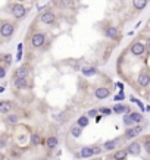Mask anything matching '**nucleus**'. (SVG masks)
<instances>
[{
	"label": "nucleus",
	"instance_id": "nucleus-21",
	"mask_svg": "<svg viewBox=\"0 0 150 160\" xmlns=\"http://www.w3.org/2000/svg\"><path fill=\"white\" fill-rule=\"evenodd\" d=\"M128 115H130V119L134 122V125H137V123H140L143 121V115L140 112H130Z\"/></svg>",
	"mask_w": 150,
	"mask_h": 160
},
{
	"label": "nucleus",
	"instance_id": "nucleus-5",
	"mask_svg": "<svg viewBox=\"0 0 150 160\" xmlns=\"http://www.w3.org/2000/svg\"><path fill=\"white\" fill-rule=\"evenodd\" d=\"M104 37L106 38H109L112 41H119L121 40V31L118 27H113V25H109V27H106L104 28Z\"/></svg>",
	"mask_w": 150,
	"mask_h": 160
},
{
	"label": "nucleus",
	"instance_id": "nucleus-32",
	"mask_svg": "<svg viewBox=\"0 0 150 160\" xmlns=\"http://www.w3.org/2000/svg\"><path fill=\"white\" fill-rule=\"evenodd\" d=\"M113 100H115V101H121V100H124V93H119V94H116V96L113 97Z\"/></svg>",
	"mask_w": 150,
	"mask_h": 160
},
{
	"label": "nucleus",
	"instance_id": "nucleus-2",
	"mask_svg": "<svg viewBox=\"0 0 150 160\" xmlns=\"http://www.w3.org/2000/svg\"><path fill=\"white\" fill-rule=\"evenodd\" d=\"M27 8L24 6V5H21V3H13L12 6H10V13H12V16L13 18H16V19H24L25 16H27Z\"/></svg>",
	"mask_w": 150,
	"mask_h": 160
},
{
	"label": "nucleus",
	"instance_id": "nucleus-26",
	"mask_svg": "<svg viewBox=\"0 0 150 160\" xmlns=\"http://www.w3.org/2000/svg\"><path fill=\"white\" fill-rule=\"evenodd\" d=\"M122 122H124V125H125L126 128H128V126H133V125H134V122L130 119V115H128V113H125V115H124V121H122Z\"/></svg>",
	"mask_w": 150,
	"mask_h": 160
},
{
	"label": "nucleus",
	"instance_id": "nucleus-24",
	"mask_svg": "<svg viewBox=\"0 0 150 160\" xmlns=\"http://www.w3.org/2000/svg\"><path fill=\"white\" fill-rule=\"evenodd\" d=\"M18 121H19V118H18V115H8L6 116V119H5V122L8 123V125H16L18 123Z\"/></svg>",
	"mask_w": 150,
	"mask_h": 160
},
{
	"label": "nucleus",
	"instance_id": "nucleus-7",
	"mask_svg": "<svg viewBox=\"0 0 150 160\" xmlns=\"http://www.w3.org/2000/svg\"><path fill=\"white\" fill-rule=\"evenodd\" d=\"M40 21L46 25H53L56 22V15H55L53 10H44L40 15Z\"/></svg>",
	"mask_w": 150,
	"mask_h": 160
},
{
	"label": "nucleus",
	"instance_id": "nucleus-23",
	"mask_svg": "<svg viewBox=\"0 0 150 160\" xmlns=\"http://www.w3.org/2000/svg\"><path fill=\"white\" fill-rule=\"evenodd\" d=\"M71 135L74 137V138H79L81 137V134H82V128L81 126H78V125H74L72 128H71Z\"/></svg>",
	"mask_w": 150,
	"mask_h": 160
},
{
	"label": "nucleus",
	"instance_id": "nucleus-14",
	"mask_svg": "<svg viewBox=\"0 0 150 160\" xmlns=\"http://www.w3.org/2000/svg\"><path fill=\"white\" fill-rule=\"evenodd\" d=\"M13 84L18 90H25L28 88V79L27 78H21V77H15L13 78Z\"/></svg>",
	"mask_w": 150,
	"mask_h": 160
},
{
	"label": "nucleus",
	"instance_id": "nucleus-12",
	"mask_svg": "<svg viewBox=\"0 0 150 160\" xmlns=\"http://www.w3.org/2000/svg\"><path fill=\"white\" fill-rule=\"evenodd\" d=\"M121 143V138H113V140H108V141H104V144L102 146L103 147V151H112L115 150Z\"/></svg>",
	"mask_w": 150,
	"mask_h": 160
},
{
	"label": "nucleus",
	"instance_id": "nucleus-17",
	"mask_svg": "<svg viewBox=\"0 0 150 160\" xmlns=\"http://www.w3.org/2000/svg\"><path fill=\"white\" fill-rule=\"evenodd\" d=\"M57 144H59L57 137L50 135V137H47V138H46V144H44V146H46L49 150H53V148H56V147H57Z\"/></svg>",
	"mask_w": 150,
	"mask_h": 160
},
{
	"label": "nucleus",
	"instance_id": "nucleus-33",
	"mask_svg": "<svg viewBox=\"0 0 150 160\" xmlns=\"http://www.w3.org/2000/svg\"><path fill=\"white\" fill-rule=\"evenodd\" d=\"M5 147H6V140L0 138V148H5Z\"/></svg>",
	"mask_w": 150,
	"mask_h": 160
},
{
	"label": "nucleus",
	"instance_id": "nucleus-10",
	"mask_svg": "<svg viewBox=\"0 0 150 160\" xmlns=\"http://www.w3.org/2000/svg\"><path fill=\"white\" fill-rule=\"evenodd\" d=\"M111 94L112 93H111V90L108 87H97L96 91H94V97L97 100H104V99L111 97Z\"/></svg>",
	"mask_w": 150,
	"mask_h": 160
},
{
	"label": "nucleus",
	"instance_id": "nucleus-19",
	"mask_svg": "<svg viewBox=\"0 0 150 160\" xmlns=\"http://www.w3.org/2000/svg\"><path fill=\"white\" fill-rule=\"evenodd\" d=\"M149 5V0H133V6L135 10H144Z\"/></svg>",
	"mask_w": 150,
	"mask_h": 160
},
{
	"label": "nucleus",
	"instance_id": "nucleus-35",
	"mask_svg": "<svg viewBox=\"0 0 150 160\" xmlns=\"http://www.w3.org/2000/svg\"><path fill=\"white\" fill-rule=\"evenodd\" d=\"M10 60H12V56H10V54H6V63H8V65H10V63H12Z\"/></svg>",
	"mask_w": 150,
	"mask_h": 160
},
{
	"label": "nucleus",
	"instance_id": "nucleus-3",
	"mask_svg": "<svg viewBox=\"0 0 150 160\" xmlns=\"http://www.w3.org/2000/svg\"><path fill=\"white\" fill-rule=\"evenodd\" d=\"M13 32H15V24H12L9 21L2 22V25H0V35L3 38H10L13 35Z\"/></svg>",
	"mask_w": 150,
	"mask_h": 160
},
{
	"label": "nucleus",
	"instance_id": "nucleus-18",
	"mask_svg": "<svg viewBox=\"0 0 150 160\" xmlns=\"http://www.w3.org/2000/svg\"><path fill=\"white\" fill-rule=\"evenodd\" d=\"M81 74H82L84 77L97 75V68H94V66H82V68H81Z\"/></svg>",
	"mask_w": 150,
	"mask_h": 160
},
{
	"label": "nucleus",
	"instance_id": "nucleus-20",
	"mask_svg": "<svg viewBox=\"0 0 150 160\" xmlns=\"http://www.w3.org/2000/svg\"><path fill=\"white\" fill-rule=\"evenodd\" d=\"M126 156H128V150L126 148H121V150H118L116 153L112 154V159L113 160H125Z\"/></svg>",
	"mask_w": 150,
	"mask_h": 160
},
{
	"label": "nucleus",
	"instance_id": "nucleus-8",
	"mask_svg": "<svg viewBox=\"0 0 150 160\" xmlns=\"http://www.w3.org/2000/svg\"><path fill=\"white\" fill-rule=\"evenodd\" d=\"M126 150H128V154H130V156H140V154H141V150H143V143H140V141H133V143L128 144Z\"/></svg>",
	"mask_w": 150,
	"mask_h": 160
},
{
	"label": "nucleus",
	"instance_id": "nucleus-31",
	"mask_svg": "<svg viewBox=\"0 0 150 160\" xmlns=\"http://www.w3.org/2000/svg\"><path fill=\"white\" fill-rule=\"evenodd\" d=\"M60 6L69 8V6H72V2H71V0H62V5H60Z\"/></svg>",
	"mask_w": 150,
	"mask_h": 160
},
{
	"label": "nucleus",
	"instance_id": "nucleus-37",
	"mask_svg": "<svg viewBox=\"0 0 150 160\" xmlns=\"http://www.w3.org/2000/svg\"><path fill=\"white\" fill-rule=\"evenodd\" d=\"M5 91V87H0V93H3Z\"/></svg>",
	"mask_w": 150,
	"mask_h": 160
},
{
	"label": "nucleus",
	"instance_id": "nucleus-6",
	"mask_svg": "<svg viewBox=\"0 0 150 160\" xmlns=\"http://www.w3.org/2000/svg\"><path fill=\"white\" fill-rule=\"evenodd\" d=\"M141 132H143V126L138 125V123L135 126H128L125 134H124V138L125 140H133V138H135L137 135H140Z\"/></svg>",
	"mask_w": 150,
	"mask_h": 160
},
{
	"label": "nucleus",
	"instance_id": "nucleus-13",
	"mask_svg": "<svg viewBox=\"0 0 150 160\" xmlns=\"http://www.w3.org/2000/svg\"><path fill=\"white\" fill-rule=\"evenodd\" d=\"M31 74V68L28 65H22L19 66L16 72H15V77H21V78H28V75Z\"/></svg>",
	"mask_w": 150,
	"mask_h": 160
},
{
	"label": "nucleus",
	"instance_id": "nucleus-38",
	"mask_svg": "<svg viewBox=\"0 0 150 160\" xmlns=\"http://www.w3.org/2000/svg\"><path fill=\"white\" fill-rule=\"evenodd\" d=\"M15 2H18V3H21V2H27V0H15Z\"/></svg>",
	"mask_w": 150,
	"mask_h": 160
},
{
	"label": "nucleus",
	"instance_id": "nucleus-4",
	"mask_svg": "<svg viewBox=\"0 0 150 160\" xmlns=\"http://www.w3.org/2000/svg\"><path fill=\"white\" fill-rule=\"evenodd\" d=\"M46 40H47V35L44 32H35L31 37V46L34 49H41L46 44Z\"/></svg>",
	"mask_w": 150,
	"mask_h": 160
},
{
	"label": "nucleus",
	"instance_id": "nucleus-1",
	"mask_svg": "<svg viewBox=\"0 0 150 160\" xmlns=\"http://www.w3.org/2000/svg\"><path fill=\"white\" fill-rule=\"evenodd\" d=\"M147 49H146V44L141 43V41H135L130 46V53L135 57H143L146 54Z\"/></svg>",
	"mask_w": 150,
	"mask_h": 160
},
{
	"label": "nucleus",
	"instance_id": "nucleus-36",
	"mask_svg": "<svg viewBox=\"0 0 150 160\" xmlns=\"http://www.w3.org/2000/svg\"><path fill=\"white\" fill-rule=\"evenodd\" d=\"M100 119H102V116H100V115H97V116H96V122H100Z\"/></svg>",
	"mask_w": 150,
	"mask_h": 160
},
{
	"label": "nucleus",
	"instance_id": "nucleus-34",
	"mask_svg": "<svg viewBox=\"0 0 150 160\" xmlns=\"http://www.w3.org/2000/svg\"><path fill=\"white\" fill-rule=\"evenodd\" d=\"M146 49H147V52H150V37H149L147 41H146Z\"/></svg>",
	"mask_w": 150,
	"mask_h": 160
},
{
	"label": "nucleus",
	"instance_id": "nucleus-15",
	"mask_svg": "<svg viewBox=\"0 0 150 160\" xmlns=\"http://www.w3.org/2000/svg\"><path fill=\"white\" fill-rule=\"evenodd\" d=\"M12 109H13V104L10 101H8V100L0 101V113H2V115H9Z\"/></svg>",
	"mask_w": 150,
	"mask_h": 160
},
{
	"label": "nucleus",
	"instance_id": "nucleus-22",
	"mask_svg": "<svg viewBox=\"0 0 150 160\" xmlns=\"http://www.w3.org/2000/svg\"><path fill=\"white\" fill-rule=\"evenodd\" d=\"M88 123H90L88 116H85V115H81V116L78 118V121H77V125H78V126H81L82 129H84L85 126H88Z\"/></svg>",
	"mask_w": 150,
	"mask_h": 160
},
{
	"label": "nucleus",
	"instance_id": "nucleus-9",
	"mask_svg": "<svg viewBox=\"0 0 150 160\" xmlns=\"http://www.w3.org/2000/svg\"><path fill=\"white\" fill-rule=\"evenodd\" d=\"M77 159H90V157H93L94 156V153H93V146H85V147H82L79 151H77L75 154H74Z\"/></svg>",
	"mask_w": 150,
	"mask_h": 160
},
{
	"label": "nucleus",
	"instance_id": "nucleus-25",
	"mask_svg": "<svg viewBox=\"0 0 150 160\" xmlns=\"http://www.w3.org/2000/svg\"><path fill=\"white\" fill-rule=\"evenodd\" d=\"M40 143H41V137H40L38 134H32V135H31V144L38 146Z\"/></svg>",
	"mask_w": 150,
	"mask_h": 160
},
{
	"label": "nucleus",
	"instance_id": "nucleus-27",
	"mask_svg": "<svg viewBox=\"0 0 150 160\" xmlns=\"http://www.w3.org/2000/svg\"><path fill=\"white\" fill-rule=\"evenodd\" d=\"M113 110L111 109V107H100L99 109V113H102V115H104V116H108V115H111Z\"/></svg>",
	"mask_w": 150,
	"mask_h": 160
},
{
	"label": "nucleus",
	"instance_id": "nucleus-30",
	"mask_svg": "<svg viewBox=\"0 0 150 160\" xmlns=\"http://www.w3.org/2000/svg\"><path fill=\"white\" fill-rule=\"evenodd\" d=\"M6 77V68L5 66H0V79H3Z\"/></svg>",
	"mask_w": 150,
	"mask_h": 160
},
{
	"label": "nucleus",
	"instance_id": "nucleus-28",
	"mask_svg": "<svg viewBox=\"0 0 150 160\" xmlns=\"http://www.w3.org/2000/svg\"><path fill=\"white\" fill-rule=\"evenodd\" d=\"M143 148L146 150V153L150 156V138H147L144 143H143Z\"/></svg>",
	"mask_w": 150,
	"mask_h": 160
},
{
	"label": "nucleus",
	"instance_id": "nucleus-16",
	"mask_svg": "<svg viewBox=\"0 0 150 160\" xmlns=\"http://www.w3.org/2000/svg\"><path fill=\"white\" fill-rule=\"evenodd\" d=\"M112 110H113V113H116V115H124V113H130V112H131V110H130V106L118 104V103L112 107Z\"/></svg>",
	"mask_w": 150,
	"mask_h": 160
},
{
	"label": "nucleus",
	"instance_id": "nucleus-11",
	"mask_svg": "<svg viewBox=\"0 0 150 160\" xmlns=\"http://www.w3.org/2000/svg\"><path fill=\"white\" fill-rule=\"evenodd\" d=\"M137 84H138L140 87H143V88L149 87V85H150V74H149L147 71H141V72L138 74V77H137Z\"/></svg>",
	"mask_w": 150,
	"mask_h": 160
},
{
	"label": "nucleus",
	"instance_id": "nucleus-29",
	"mask_svg": "<svg viewBox=\"0 0 150 160\" xmlns=\"http://www.w3.org/2000/svg\"><path fill=\"white\" fill-rule=\"evenodd\" d=\"M97 113H99V109H90L88 113H87V116H88V118H96Z\"/></svg>",
	"mask_w": 150,
	"mask_h": 160
}]
</instances>
